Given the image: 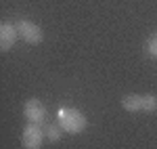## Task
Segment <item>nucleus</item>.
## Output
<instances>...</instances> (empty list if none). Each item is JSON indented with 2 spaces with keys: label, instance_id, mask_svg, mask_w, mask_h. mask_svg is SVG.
<instances>
[{
  "label": "nucleus",
  "instance_id": "nucleus-4",
  "mask_svg": "<svg viewBox=\"0 0 157 149\" xmlns=\"http://www.w3.org/2000/svg\"><path fill=\"white\" fill-rule=\"evenodd\" d=\"M23 116L29 124L44 126L46 120H48V109H46V105L40 99H27L23 105Z\"/></svg>",
  "mask_w": 157,
  "mask_h": 149
},
{
  "label": "nucleus",
  "instance_id": "nucleus-6",
  "mask_svg": "<svg viewBox=\"0 0 157 149\" xmlns=\"http://www.w3.org/2000/svg\"><path fill=\"white\" fill-rule=\"evenodd\" d=\"M17 38H19V32H17L15 21H2L0 23V50L2 53L11 50L17 42Z\"/></svg>",
  "mask_w": 157,
  "mask_h": 149
},
{
  "label": "nucleus",
  "instance_id": "nucleus-2",
  "mask_svg": "<svg viewBox=\"0 0 157 149\" xmlns=\"http://www.w3.org/2000/svg\"><path fill=\"white\" fill-rule=\"evenodd\" d=\"M121 107L130 113H155L157 97L155 95H126L121 97Z\"/></svg>",
  "mask_w": 157,
  "mask_h": 149
},
{
  "label": "nucleus",
  "instance_id": "nucleus-3",
  "mask_svg": "<svg viewBox=\"0 0 157 149\" xmlns=\"http://www.w3.org/2000/svg\"><path fill=\"white\" fill-rule=\"evenodd\" d=\"M15 25H17L19 38L23 40L25 44H29V46L42 44L44 32H42V27H40L36 21H32V19H19V21H15Z\"/></svg>",
  "mask_w": 157,
  "mask_h": 149
},
{
  "label": "nucleus",
  "instance_id": "nucleus-1",
  "mask_svg": "<svg viewBox=\"0 0 157 149\" xmlns=\"http://www.w3.org/2000/svg\"><path fill=\"white\" fill-rule=\"evenodd\" d=\"M57 124L63 128L65 135H80L88 126V118L80 109H75V107L61 105L57 109Z\"/></svg>",
  "mask_w": 157,
  "mask_h": 149
},
{
  "label": "nucleus",
  "instance_id": "nucleus-5",
  "mask_svg": "<svg viewBox=\"0 0 157 149\" xmlns=\"http://www.w3.org/2000/svg\"><path fill=\"white\" fill-rule=\"evenodd\" d=\"M44 139H46V135H44L42 126L27 122V126L21 132V145H23V149H40L44 145Z\"/></svg>",
  "mask_w": 157,
  "mask_h": 149
},
{
  "label": "nucleus",
  "instance_id": "nucleus-9",
  "mask_svg": "<svg viewBox=\"0 0 157 149\" xmlns=\"http://www.w3.org/2000/svg\"><path fill=\"white\" fill-rule=\"evenodd\" d=\"M155 36H157V32H155Z\"/></svg>",
  "mask_w": 157,
  "mask_h": 149
},
{
  "label": "nucleus",
  "instance_id": "nucleus-8",
  "mask_svg": "<svg viewBox=\"0 0 157 149\" xmlns=\"http://www.w3.org/2000/svg\"><path fill=\"white\" fill-rule=\"evenodd\" d=\"M145 50H147V55H149V57L157 59V36H151L145 42Z\"/></svg>",
  "mask_w": 157,
  "mask_h": 149
},
{
  "label": "nucleus",
  "instance_id": "nucleus-7",
  "mask_svg": "<svg viewBox=\"0 0 157 149\" xmlns=\"http://www.w3.org/2000/svg\"><path fill=\"white\" fill-rule=\"evenodd\" d=\"M44 135H46V139H48L50 143H59L65 132H63V128H61V126L57 124V120H55V122H46V124H44Z\"/></svg>",
  "mask_w": 157,
  "mask_h": 149
}]
</instances>
